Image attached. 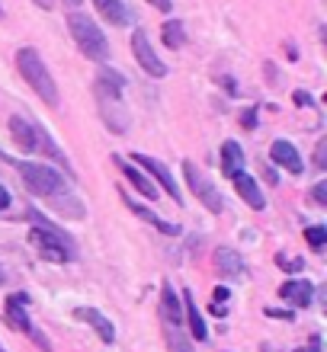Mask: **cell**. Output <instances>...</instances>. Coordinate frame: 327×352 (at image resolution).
Masks as SVG:
<instances>
[{
    "instance_id": "obj_1",
    "label": "cell",
    "mask_w": 327,
    "mask_h": 352,
    "mask_svg": "<svg viewBox=\"0 0 327 352\" xmlns=\"http://www.w3.org/2000/svg\"><path fill=\"white\" fill-rule=\"evenodd\" d=\"M122 87H125V77L116 74L112 67H100V74L94 80V96H96V109H100V119L109 131L116 135H125L129 131V112L122 106Z\"/></svg>"
},
{
    "instance_id": "obj_2",
    "label": "cell",
    "mask_w": 327,
    "mask_h": 352,
    "mask_svg": "<svg viewBox=\"0 0 327 352\" xmlns=\"http://www.w3.org/2000/svg\"><path fill=\"white\" fill-rule=\"evenodd\" d=\"M29 218L36 221V228L29 231V243L36 247V253L42 256V260H45V263H67V260H74V256H77L74 241H71L61 228H55L48 218H42L36 208H29Z\"/></svg>"
},
{
    "instance_id": "obj_3",
    "label": "cell",
    "mask_w": 327,
    "mask_h": 352,
    "mask_svg": "<svg viewBox=\"0 0 327 352\" xmlns=\"http://www.w3.org/2000/svg\"><path fill=\"white\" fill-rule=\"evenodd\" d=\"M67 29H71V38L77 42V48H81V55H87L90 61H106L109 58V42H106L103 29L96 26L90 16H84V13H71L67 16Z\"/></svg>"
},
{
    "instance_id": "obj_4",
    "label": "cell",
    "mask_w": 327,
    "mask_h": 352,
    "mask_svg": "<svg viewBox=\"0 0 327 352\" xmlns=\"http://www.w3.org/2000/svg\"><path fill=\"white\" fill-rule=\"evenodd\" d=\"M17 67H19V74L26 77V84L32 87L48 106H58V87H55L45 61L39 58L36 48H19L17 52Z\"/></svg>"
},
{
    "instance_id": "obj_5",
    "label": "cell",
    "mask_w": 327,
    "mask_h": 352,
    "mask_svg": "<svg viewBox=\"0 0 327 352\" xmlns=\"http://www.w3.org/2000/svg\"><path fill=\"white\" fill-rule=\"evenodd\" d=\"M17 170L23 176V183L32 195L39 199H58V195L65 192V176L58 173V170L45 167V164H29V160H17Z\"/></svg>"
},
{
    "instance_id": "obj_6",
    "label": "cell",
    "mask_w": 327,
    "mask_h": 352,
    "mask_svg": "<svg viewBox=\"0 0 327 352\" xmlns=\"http://www.w3.org/2000/svg\"><path fill=\"white\" fill-rule=\"evenodd\" d=\"M26 307H29V295H26V292H13V295L7 298V324L13 327V330H23V333L32 336V340H36V346L42 352H52L48 336L39 333L36 327H32V320H29V314H26Z\"/></svg>"
},
{
    "instance_id": "obj_7",
    "label": "cell",
    "mask_w": 327,
    "mask_h": 352,
    "mask_svg": "<svg viewBox=\"0 0 327 352\" xmlns=\"http://www.w3.org/2000/svg\"><path fill=\"white\" fill-rule=\"evenodd\" d=\"M183 173H187V183H189V189H193V195H199V202L206 205L212 214L222 212L224 205H222V195H218V189L209 183V176L202 173V170H199L193 160H187V164H183Z\"/></svg>"
},
{
    "instance_id": "obj_8",
    "label": "cell",
    "mask_w": 327,
    "mask_h": 352,
    "mask_svg": "<svg viewBox=\"0 0 327 352\" xmlns=\"http://www.w3.org/2000/svg\"><path fill=\"white\" fill-rule=\"evenodd\" d=\"M131 52H135V58H138V65H141V71L148 77H167V65L158 58V52L151 48V42H148V32L145 29H135L131 32Z\"/></svg>"
},
{
    "instance_id": "obj_9",
    "label": "cell",
    "mask_w": 327,
    "mask_h": 352,
    "mask_svg": "<svg viewBox=\"0 0 327 352\" xmlns=\"http://www.w3.org/2000/svg\"><path fill=\"white\" fill-rule=\"evenodd\" d=\"M135 164H138V167H145L148 170L151 176H154V179H158L160 183V189H164V192L167 195H173V202L177 205H183V195H180V186H177V179H173V173H170L167 167H164V164H160L158 157H148V154H135Z\"/></svg>"
},
{
    "instance_id": "obj_10",
    "label": "cell",
    "mask_w": 327,
    "mask_h": 352,
    "mask_svg": "<svg viewBox=\"0 0 327 352\" xmlns=\"http://www.w3.org/2000/svg\"><path fill=\"white\" fill-rule=\"evenodd\" d=\"M279 298L289 307H308L311 298H315V285H311L308 278H289V282L279 285Z\"/></svg>"
},
{
    "instance_id": "obj_11",
    "label": "cell",
    "mask_w": 327,
    "mask_h": 352,
    "mask_svg": "<svg viewBox=\"0 0 327 352\" xmlns=\"http://www.w3.org/2000/svg\"><path fill=\"white\" fill-rule=\"evenodd\" d=\"M270 157L276 160L279 167H286V170H289V173H295V176H302V173H305V164H302V154H299V151H295V144H292V141H286V138L273 141Z\"/></svg>"
},
{
    "instance_id": "obj_12",
    "label": "cell",
    "mask_w": 327,
    "mask_h": 352,
    "mask_svg": "<svg viewBox=\"0 0 327 352\" xmlns=\"http://www.w3.org/2000/svg\"><path fill=\"white\" fill-rule=\"evenodd\" d=\"M112 164H116V167L122 170V176H125V179H129V183L135 186V189H138V192L145 195V199H148V202H151V199H158V186L151 183L148 176L141 173V170L135 167V164H129V160H122L119 154H112Z\"/></svg>"
},
{
    "instance_id": "obj_13",
    "label": "cell",
    "mask_w": 327,
    "mask_h": 352,
    "mask_svg": "<svg viewBox=\"0 0 327 352\" xmlns=\"http://www.w3.org/2000/svg\"><path fill=\"white\" fill-rule=\"evenodd\" d=\"M234 179V189H238V195H241L244 202L251 205L253 212H260V208H266V199H263V192H260V186H257V179H253L251 173H238V176H231Z\"/></svg>"
},
{
    "instance_id": "obj_14",
    "label": "cell",
    "mask_w": 327,
    "mask_h": 352,
    "mask_svg": "<svg viewBox=\"0 0 327 352\" xmlns=\"http://www.w3.org/2000/svg\"><path fill=\"white\" fill-rule=\"evenodd\" d=\"M122 202L129 205V208H131V212H135V214H138L141 221H148L151 228H158L160 234H167V237H177V234H180V228H177V224H170V221H164V218H160V214L148 212V205L135 202V199H131V195H125V192H122Z\"/></svg>"
},
{
    "instance_id": "obj_15",
    "label": "cell",
    "mask_w": 327,
    "mask_h": 352,
    "mask_svg": "<svg viewBox=\"0 0 327 352\" xmlns=\"http://www.w3.org/2000/svg\"><path fill=\"white\" fill-rule=\"evenodd\" d=\"M183 307H187V324H189V333H193V340H199V343H206L209 340V327L206 320H202V314H199V305L196 298H193V292L189 288H183Z\"/></svg>"
},
{
    "instance_id": "obj_16",
    "label": "cell",
    "mask_w": 327,
    "mask_h": 352,
    "mask_svg": "<svg viewBox=\"0 0 327 352\" xmlns=\"http://www.w3.org/2000/svg\"><path fill=\"white\" fill-rule=\"evenodd\" d=\"M160 320H164V324H173V327L183 324L180 295L173 292V285H170V282H164V288H160Z\"/></svg>"
},
{
    "instance_id": "obj_17",
    "label": "cell",
    "mask_w": 327,
    "mask_h": 352,
    "mask_svg": "<svg viewBox=\"0 0 327 352\" xmlns=\"http://www.w3.org/2000/svg\"><path fill=\"white\" fill-rule=\"evenodd\" d=\"M94 7L106 23H112V26H129L131 23V10L125 7L122 0H94Z\"/></svg>"
},
{
    "instance_id": "obj_18",
    "label": "cell",
    "mask_w": 327,
    "mask_h": 352,
    "mask_svg": "<svg viewBox=\"0 0 327 352\" xmlns=\"http://www.w3.org/2000/svg\"><path fill=\"white\" fill-rule=\"evenodd\" d=\"M215 272L224 278H241L244 276V260L231 247H218L215 250Z\"/></svg>"
},
{
    "instance_id": "obj_19",
    "label": "cell",
    "mask_w": 327,
    "mask_h": 352,
    "mask_svg": "<svg viewBox=\"0 0 327 352\" xmlns=\"http://www.w3.org/2000/svg\"><path fill=\"white\" fill-rule=\"evenodd\" d=\"M74 314L81 317V320H87V324L94 327V330H96V336H100V340H103L106 346H109L112 340H116V327H112L109 320H106V317L100 314V311H94V307H77Z\"/></svg>"
},
{
    "instance_id": "obj_20",
    "label": "cell",
    "mask_w": 327,
    "mask_h": 352,
    "mask_svg": "<svg viewBox=\"0 0 327 352\" xmlns=\"http://www.w3.org/2000/svg\"><path fill=\"white\" fill-rule=\"evenodd\" d=\"M10 135H13V141L19 144V151H26V154H32V151H36V129H29L26 119L10 116Z\"/></svg>"
},
{
    "instance_id": "obj_21",
    "label": "cell",
    "mask_w": 327,
    "mask_h": 352,
    "mask_svg": "<svg viewBox=\"0 0 327 352\" xmlns=\"http://www.w3.org/2000/svg\"><path fill=\"white\" fill-rule=\"evenodd\" d=\"M244 170V151L238 141H224L222 144V173L224 176H238Z\"/></svg>"
},
{
    "instance_id": "obj_22",
    "label": "cell",
    "mask_w": 327,
    "mask_h": 352,
    "mask_svg": "<svg viewBox=\"0 0 327 352\" xmlns=\"http://www.w3.org/2000/svg\"><path fill=\"white\" fill-rule=\"evenodd\" d=\"M36 151H45L48 157H55L58 164H61V170H65V173H71V164H67V157L61 154V148H58L55 141H52V135H48L45 129H36ZM71 176H74V173H71Z\"/></svg>"
},
{
    "instance_id": "obj_23",
    "label": "cell",
    "mask_w": 327,
    "mask_h": 352,
    "mask_svg": "<svg viewBox=\"0 0 327 352\" xmlns=\"http://www.w3.org/2000/svg\"><path fill=\"white\" fill-rule=\"evenodd\" d=\"M160 36H164V45L167 48H183L187 45V29L180 19H167L164 26H160Z\"/></svg>"
},
{
    "instance_id": "obj_24",
    "label": "cell",
    "mask_w": 327,
    "mask_h": 352,
    "mask_svg": "<svg viewBox=\"0 0 327 352\" xmlns=\"http://www.w3.org/2000/svg\"><path fill=\"white\" fill-rule=\"evenodd\" d=\"M164 336H167L170 352H196V349H193V343H189L187 336H183V330H180V327L164 324Z\"/></svg>"
},
{
    "instance_id": "obj_25",
    "label": "cell",
    "mask_w": 327,
    "mask_h": 352,
    "mask_svg": "<svg viewBox=\"0 0 327 352\" xmlns=\"http://www.w3.org/2000/svg\"><path fill=\"white\" fill-rule=\"evenodd\" d=\"M305 241H308L311 250H324L327 247V228L324 224H311V228H305Z\"/></svg>"
},
{
    "instance_id": "obj_26",
    "label": "cell",
    "mask_w": 327,
    "mask_h": 352,
    "mask_svg": "<svg viewBox=\"0 0 327 352\" xmlns=\"http://www.w3.org/2000/svg\"><path fill=\"white\" fill-rule=\"evenodd\" d=\"M276 263H279V266L286 269V272H302V269H305V263H302V260H286L282 253L276 256Z\"/></svg>"
},
{
    "instance_id": "obj_27",
    "label": "cell",
    "mask_w": 327,
    "mask_h": 352,
    "mask_svg": "<svg viewBox=\"0 0 327 352\" xmlns=\"http://www.w3.org/2000/svg\"><path fill=\"white\" fill-rule=\"evenodd\" d=\"M292 102H295V106H308V109L315 106V100H311L305 90H295V93H292Z\"/></svg>"
},
{
    "instance_id": "obj_28",
    "label": "cell",
    "mask_w": 327,
    "mask_h": 352,
    "mask_svg": "<svg viewBox=\"0 0 327 352\" xmlns=\"http://www.w3.org/2000/svg\"><path fill=\"white\" fill-rule=\"evenodd\" d=\"M241 125L244 129H257V109H244V116H241Z\"/></svg>"
},
{
    "instance_id": "obj_29",
    "label": "cell",
    "mask_w": 327,
    "mask_h": 352,
    "mask_svg": "<svg viewBox=\"0 0 327 352\" xmlns=\"http://www.w3.org/2000/svg\"><path fill=\"white\" fill-rule=\"evenodd\" d=\"M311 199L318 205H327V183H318L315 189H311Z\"/></svg>"
},
{
    "instance_id": "obj_30",
    "label": "cell",
    "mask_w": 327,
    "mask_h": 352,
    "mask_svg": "<svg viewBox=\"0 0 327 352\" xmlns=\"http://www.w3.org/2000/svg\"><path fill=\"white\" fill-rule=\"evenodd\" d=\"M324 160H327V141H321L318 151H315V167L324 170Z\"/></svg>"
},
{
    "instance_id": "obj_31",
    "label": "cell",
    "mask_w": 327,
    "mask_h": 352,
    "mask_svg": "<svg viewBox=\"0 0 327 352\" xmlns=\"http://www.w3.org/2000/svg\"><path fill=\"white\" fill-rule=\"evenodd\" d=\"M263 314H266V317H279V320H292V317H295L292 311H282V307H266Z\"/></svg>"
},
{
    "instance_id": "obj_32",
    "label": "cell",
    "mask_w": 327,
    "mask_h": 352,
    "mask_svg": "<svg viewBox=\"0 0 327 352\" xmlns=\"http://www.w3.org/2000/svg\"><path fill=\"white\" fill-rule=\"evenodd\" d=\"M10 202H13V195H10L7 189L0 186V212H7V208H10Z\"/></svg>"
},
{
    "instance_id": "obj_33",
    "label": "cell",
    "mask_w": 327,
    "mask_h": 352,
    "mask_svg": "<svg viewBox=\"0 0 327 352\" xmlns=\"http://www.w3.org/2000/svg\"><path fill=\"white\" fill-rule=\"evenodd\" d=\"M295 352H321V336L315 333V336H311V343L305 346V349H295Z\"/></svg>"
},
{
    "instance_id": "obj_34",
    "label": "cell",
    "mask_w": 327,
    "mask_h": 352,
    "mask_svg": "<svg viewBox=\"0 0 327 352\" xmlns=\"http://www.w3.org/2000/svg\"><path fill=\"white\" fill-rule=\"evenodd\" d=\"M228 298H231L228 295V288H215V305H222V301L228 305Z\"/></svg>"
},
{
    "instance_id": "obj_35",
    "label": "cell",
    "mask_w": 327,
    "mask_h": 352,
    "mask_svg": "<svg viewBox=\"0 0 327 352\" xmlns=\"http://www.w3.org/2000/svg\"><path fill=\"white\" fill-rule=\"evenodd\" d=\"M151 3H154L158 10H170V0H151Z\"/></svg>"
},
{
    "instance_id": "obj_36",
    "label": "cell",
    "mask_w": 327,
    "mask_h": 352,
    "mask_svg": "<svg viewBox=\"0 0 327 352\" xmlns=\"http://www.w3.org/2000/svg\"><path fill=\"white\" fill-rule=\"evenodd\" d=\"M3 282H7V272H3V269H0V285H3Z\"/></svg>"
},
{
    "instance_id": "obj_37",
    "label": "cell",
    "mask_w": 327,
    "mask_h": 352,
    "mask_svg": "<svg viewBox=\"0 0 327 352\" xmlns=\"http://www.w3.org/2000/svg\"><path fill=\"white\" fill-rule=\"evenodd\" d=\"M0 352H7V349H3V346H0Z\"/></svg>"
},
{
    "instance_id": "obj_38",
    "label": "cell",
    "mask_w": 327,
    "mask_h": 352,
    "mask_svg": "<svg viewBox=\"0 0 327 352\" xmlns=\"http://www.w3.org/2000/svg\"><path fill=\"white\" fill-rule=\"evenodd\" d=\"M0 13H3V10H0Z\"/></svg>"
}]
</instances>
